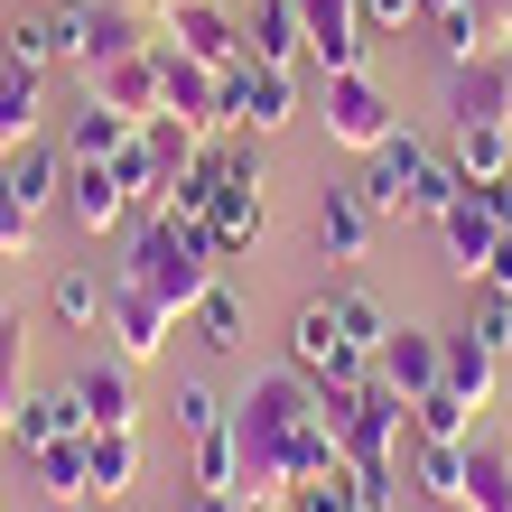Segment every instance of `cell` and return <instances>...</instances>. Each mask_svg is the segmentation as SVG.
<instances>
[{
  "mask_svg": "<svg viewBox=\"0 0 512 512\" xmlns=\"http://www.w3.org/2000/svg\"><path fill=\"white\" fill-rule=\"evenodd\" d=\"M140 485V429H103L94 438V494L112 503V494H131Z\"/></svg>",
  "mask_w": 512,
  "mask_h": 512,
  "instance_id": "cell-32",
  "label": "cell"
},
{
  "mask_svg": "<svg viewBox=\"0 0 512 512\" xmlns=\"http://www.w3.org/2000/svg\"><path fill=\"white\" fill-rule=\"evenodd\" d=\"M410 475H419V494H429V503H457V512H466V447L410 438Z\"/></svg>",
  "mask_w": 512,
  "mask_h": 512,
  "instance_id": "cell-27",
  "label": "cell"
},
{
  "mask_svg": "<svg viewBox=\"0 0 512 512\" xmlns=\"http://www.w3.org/2000/svg\"><path fill=\"white\" fill-rule=\"evenodd\" d=\"M466 336L503 364V354H512V298H494V289H485V298H475V326H466Z\"/></svg>",
  "mask_w": 512,
  "mask_h": 512,
  "instance_id": "cell-44",
  "label": "cell"
},
{
  "mask_svg": "<svg viewBox=\"0 0 512 512\" xmlns=\"http://www.w3.org/2000/svg\"><path fill=\"white\" fill-rule=\"evenodd\" d=\"M103 168H112V187H122L131 205H159V168H149V140H140V131H131L122 149H112Z\"/></svg>",
  "mask_w": 512,
  "mask_h": 512,
  "instance_id": "cell-39",
  "label": "cell"
},
{
  "mask_svg": "<svg viewBox=\"0 0 512 512\" xmlns=\"http://www.w3.org/2000/svg\"><path fill=\"white\" fill-rule=\"evenodd\" d=\"M140 10H149V19H168V10H187V0H140Z\"/></svg>",
  "mask_w": 512,
  "mask_h": 512,
  "instance_id": "cell-53",
  "label": "cell"
},
{
  "mask_svg": "<svg viewBox=\"0 0 512 512\" xmlns=\"http://www.w3.org/2000/svg\"><path fill=\"white\" fill-rule=\"evenodd\" d=\"M373 224H382V215H373L354 187H326V205H317V252H326V261H364V252H373Z\"/></svg>",
  "mask_w": 512,
  "mask_h": 512,
  "instance_id": "cell-20",
  "label": "cell"
},
{
  "mask_svg": "<svg viewBox=\"0 0 512 512\" xmlns=\"http://www.w3.org/2000/svg\"><path fill=\"white\" fill-rule=\"evenodd\" d=\"M391 131H401V112H391V94H382L364 66H354V75H326V140H336V149H364V159H373Z\"/></svg>",
  "mask_w": 512,
  "mask_h": 512,
  "instance_id": "cell-9",
  "label": "cell"
},
{
  "mask_svg": "<svg viewBox=\"0 0 512 512\" xmlns=\"http://www.w3.org/2000/svg\"><path fill=\"white\" fill-rule=\"evenodd\" d=\"M494 373H503V364H494L475 336H447V391H466V401L485 410V401H494Z\"/></svg>",
  "mask_w": 512,
  "mask_h": 512,
  "instance_id": "cell-36",
  "label": "cell"
},
{
  "mask_svg": "<svg viewBox=\"0 0 512 512\" xmlns=\"http://www.w3.org/2000/svg\"><path fill=\"white\" fill-rule=\"evenodd\" d=\"M0 66H19V75H47L56 66V19H10V38H0Z\"/></svg>",
  "mask_w": 512,
  "mask_h": 512,
  "instance_id": "cell-37",
  "label": "cell"
},
{
  "mask_svg": "<svg viewBox=\"0 0 512 512\" xmlns=\"http://www.w3.org/2000/svg\"><path fill=\"white\" fill-rule=\"evenodd\" d=\"M196 494H243V447H233V419L215 438H196Z\"/></svg>",
  "mask_w": 512,
  "mask_h": 512,
  "instance_id": "cell-35",
  "label": "cell"
},
{
  "mask_svg": "<svg viewBox=\"0 0 512 512\" xmlns=\"http://www.w3.org/2000/svg\"><path fill=\"white\" fill-rule=\"evenodd\" d=\"M243 56H261V66H298V56H308V19H298V0H261L252 28H243Z\"/></svg>",
  "mask_w": 512,
  "mask_h": 512,
  "instance_id": "cell-22",
  "label": "cell"
},
{
  "mask_svg": "<svg viewBox=\"0 0 512 512\" xmlns=\"http://www.w3.org/2000/svg\"><path fill=\"white\" fill-rule=\"evenodd\" d=\"M298 122V75L289 66H261V56H233L224 66V131H289Z\"/></svg>",
  "mask_w": 512,
  "mask_h": 512,
  "instance_id": "cell-5",
  "label": "cell"
},
{
  "mask_svg": "<svg viewBox=\"0 0 512 512\" xmlns=\"http://www.w3.org/2000/svg\"><path fill=\"white\" fill-rule=\"evenodd\" d=\"M75 429H84V419H75V391H28L19 419H10V447H19V457H38V447L75 438Z\"/></svg>",
  "mask_w": 512,
  "mask_h": 512,
  "instance_id": "cell-25",
  "label": "cell"
},
{
  "mask_svg": "<svg viewBox=\"0 0 512 512\" xmlns=\"http://www.w3.org/2000/svg\"><path fill=\"white\" fill-rule=\"evenodd\" d=\"M38 131H47V75L0 66V149H28Z\"/></svg>",
  "mask_w": 512,
  "mask_h": 512,
  "instance_id": "cell-26",
  "label": "cell"
},
{
  "mask_svg": "<svg viewBox=\"0 0 512 512\" xmlns=\"http://www.w3.org/2000/svg\"><path fill=\"white\" fill-rule=\"evenodd\" d=\"M196 336L215 345V354H243V345H252V317H243V298H233L224 280H215V289L196 298Z\"/></svg>",
  "mask_w": 512,
  "mask_h": 512,
  "instance_id": "cell-31",
  "label": "cell"
},
{
  "mask_svg": "<svg viewBox=\"0 0 512 512\" xmlns=\"http://www.w3.org/2000/svg\"><path fill=\"white\" fill-rule=\"evenodd\" d=\"M233 447H243V494H270V503H289L308 475L345 466L336 429L317 419V382L298 364L252 373V391L233 401Z\"/></svg>",
  "mask_w": 512,
  "mask_h": 512,
  "instance_id": "cell-1",
  "label": "cell"
},
{
  "mask_svg": "<svg viewBox=\"0 0 512 512\" xmlns=\"http://www.w3.org/2000/svg\"><path fill=\"white\" fill-rule=\"evenodd\" d=\"M19 354H28V317L0 308V391H19Z\"/></svg>",
  "mask_w": 512,
  "mask_h": 512,
  "instance_id": "cell-45",
  "label": "cell"
},
{
  "mask_svg": "<svg viewBox=\"0 0 512 512\" xmlns=\"http://www.w3.org/2000/svg\"><path fill=\"white\" fill-rule=\"evenodd\" d=\"M438 243H447V270H457V280H485V261H494V243H503V224H494L485 205H475V187H466V196L438 215Z\"/></svg>",
  "mask_w": 512,
  "mask_h": 512,
  "instance_id": "cell-17",
  "label": "cell"
},
{
  "mask_svg": "<svg viewBox=\"0 0 512 512\" xmlns=\"http://www.w3.org/2000/svg\"><path fill=\"white\" fill-rule=\"evenodd\" d=\"M447 168H457L466 187L503 177V168H512V122H457V140H447Z\"/></svg>",
  "mask_w": 512,
  "mask_h": 512,
  "instance_id": "cell-24",
  "label": "cell"
},
{
  "mask_svg": "<svg viewBox=\"0 0 512 512\" xmlns=\"http://www.w3.org/2000/svg\"><path fill=\"white\" fill-rule=\"evenodd\" d=\"M66 215H75V224L103 243V233L131 215V196L112 187V168H103V159H66Z\"/></svg>",
  "mask_w": 512,
  "mask_h": 512,
  "instance_id": "cell-18",
  "label": "cell"
},
{
  "mask_svg": "<svg viewBox=\"0 0 512 512\" xmlns=\"http://www.w3.org/2000/svg\"><path fill=\"white\" fill-rule=\"evenodd\" d=\"M419 0H364V28H410Z\"/></svg>",
  "mask_w": 512,
  "mask_h": 512,
  "instance_id": "cell-49",
  "label": "cell"
},
{
  "mask_svg": "<svg viewBox=\"0 0 512 512\" xmlns=\"http://www.w3.org/2000/svg\"><path fill=\"white\" fill-rule=\"evenodd\" d=\"M187 512H280V503H270V494H196Z\"/></svg>",
  "mask_w": 512,
  "mask_h": 512,
  "instance_id": "cell-48",
  "label": "cell"
},
{
  "mask_svg": "<svg viewBox=\"0 0 512 512\" xmlns=\"http://www.w3.org/2000/svg\"><path fill=\"white\" fill-rule=\"evenodd\" d=\"M140 140H149V168H159V205H168V187L205 159V131H196V122H177V112H149Z\"/></svg>",
  "mask_w": 512,
  "mask_h": 512,
  "instance_id": "cell-23",
  "label": "cell"
},
{
  "mask_svg": "<svg viewBox=\"0 0 512 512\" xmlns=\"http://www.w3.org/2000/svg\"><path fill=\"white\" fill-rule=\"evenodd\" d=\"M354 512H401V494H391V475H354Z\"/></svg>",
  "mask_w": 512,
  "mask_h": 512,
  "instance_id": "cell-46",
  "label": "cell"
},
{
  "mask_svg": "<svg viewBox=\"0 0 512 512\" xmlns=\"http://www.w3.org/2000/svg\"><path fill=\"white\" fill-rule=\"evenodd\" d=\"M503 56H512V47H503Z\"/></svg>",
  "mask_w": 512,
  "mask_h": 512,
  "instance_id": "cell-54",
  "label": "cell"
},
{
  "mask_svg": "<svg viewBox=\"0 0 512 512\" xmlns=\"http://www.w3.org/2000/svg\"><path fill=\"white\" fill-rule=\"evenodd\" d=\"M10 419H19V391H0V447H10Z\"/></svg>",
  "mask_w": 512,
  "mask_h": 512,
  "instance_id": "cell-52",
  "label": "cell"
},
{
  "mask_svg": "<svg viewBox=\"0 0 512 512\" xmlns=\"http://www.w3.org/2000/svg\"><path fill=\"white\" fill-rule=\"evenodd\" d=\"M280 512H354V466H326V475H308Z\"/></svg>",
  "mask_w": 512,
  "mask_h": 512,
  "instance_id": "cell-41",
  "label": "cell"
},
{
  "mask_svg": "<svg viewBox=\"0 0 512 512\" xmlns=\"http://www.w3.org/2000/svg\"><path fill=\"white\" fill-rule=\"evenodd\" d=\"M447 122H512V56L503 47L447 66Z\"/></svg>",
  "mask_w": 512,
  "mask_h": 512,
  "instance_id": "cell-12",
  "label": "cell"
},
{
  "mask_svg": "<svg viewBox=\"0 0 512 512\" xmlns=\"http://www.w3.org/2000/svg\"><path fill=\"white\" fill-rule=\"evenodd\" d=\"M410 438H447V447H466L475 438V401H466V391H419V401H410Z\"/></svg>",
  "mask_w": 512,
  "mask_h": 512,
  "instance_id": "cell-28",
  "label": "cell"
},
{
  "mask_svg": "<svg viewBox=\"0 0 512 512\" xmlns=\"http://www.w3.org/2000/svg\"><path fill=\"white\" fill-rule=\"evenodd\" d=\"M401 438H410V401L391 382H364V391H354V410H345V429H336L345 466L354 475H391V466H401Z\"/></svg>",
  "mask_w": 512,
  "mask_h": 512,
  "instance_id": "cell-4",
  "label": "cell"
},
{
  "mask_svg": "<svg viewBox=\"0 0 512 512\" xmlns=\"http://www.w3.org/2000/svg\"><path fill=\"white\" fill-rule=\"evenodd\" d=\"M373 382H391L401 401L438 391V382H447V336H429V326H391L382 354H373Z\"/></svg>",
  "mask_w": 512,
  "mask_h": 512,
  "instance_id": "cell-13",
  "label": "cell"
},
{
  "mask_svg": "<svg viewBox=\"0 0 512 512\" xmlns=\"http://www.w3.org/2000/svg\"><path fill=\"white\" fill-rule=\"evenodd\" d=\"M0 177H10V196L28 205V215H47V205L56 196H66V140H28V149H10V168H0Z\"/></svg>",
  "mask_w": 512,
  "mask_h": 512,
  "instance_id": "cell-19",
  "label": "cell"
},
{
  "mask_svg": "<svg viewBox=\"0 0 512 512\" xmlns=\"http://www.w3.org/2000/svg\"><path fill=\"white\" fill-rule=\"evenodd\" d=\"M28 252H38V215H28L10 196V177H0V261H28Z\"/></svg>",
  "mask_w": 512,
  "mask_h": 512,
  "instance_id": "cell-42",
  "label": "cell"
},
{
  "mask_svg": "<svg viewBox=\"0 0 512 512\" xmlns=\"http://www.w3.org/2000/svg\"><path fill=\"white\" fill-rule=\"evenodd\" d=\"M475 10H485V28H494V38L512 47V0H475Z\"/></svg>",
  "mask_w": 512,
  "mask_h": 512,
  "instance_id": "cell-51",
  "label": "cell"
},
{
  "mask_svg": "<svg viewBox=\"0 0 512 512\" xmlns=\"http://www.w3.org/2000/svg\"><path fill=\"white\" fill-rule=\"evenodd\" d=\"M84 84H94V103H103V112L149 122V112H168V47H149V38H140V47H122V56H103Z\"/></svg>",
  "mask_w": 512,
  "mask_h": 512,
  "instance_id": "cell-8",
  "label": "cell"
},
{
  "mask_svg": "<svg viewBox=\"0 0 512 512\" xmlns=\"http://www.w3.org/2000/svg\"><path fill=\"white\" fill-rule=\"evenodd\" d=\"M298 19H308V66L317 75H354L364 66V47H373L364 0H298Z\"/></svg>",
  "mask_w": 512,
  "mask_h": 512,
  "instance_id": "cell-10",
  "label": "cell"
},
{
  "mask_svg": "<svg viewBox=\"0 0 512 512\" xmlns=\"http://www.w3.org/2000/svg\"><path fill=\"white\" fill-rule=\"evenodd\" d=\"M215 196H224V168H215V140H205V159L168 187V215H196L205 224V215H215Z\"/></svg>",
  "mask_w": 512,
  "mask_h": 512,
  "instance_id": "cell-38",
  "label": "cell"
},
{
  "mask_svg": "<svg viewBox=\"0 0 512 512\" xmlns=\"http://www.w3.org/2000/svg\"><path fill=\"white\" fill-rule=\"evenodd\" d=\"M168 410H177V438H187V447H196V438H215L224 419H233V401H224L215 382H177V401H168Z\"/></svg>",
  "mask_w": 512,
  "mask_h": 512,
  "instance_id": "cell-34",
  "label": "cell"
},
{
  "mask_svg": "<svg viewBox=\"0 0 512 512\" xmlns=\"http://www.w3.org/2000/svg\"><path fill=\"white\" fill-rule=\"evenodd\" d=\"M56 66H84L94 75L103 56H122V47H140V19L122 10V0H56Z\"/></svg>",
  "mask_w": 512,
  "mask_h": 512,
  "instance_id": "cell-6",
  "label": "cell"
},
{
  "mask_svg": "<svg viewBox=\"0 0 512 512\" xmlns=\"http://www.w3.org/2000/svg\"><path fill=\"white\" fill-rule=\"evenodd\" d=\"M466 512H512V457L466 438Z\"/></svg>",
  "mask_w": 512,
  "mask_h": 512,
  "instance_id": "cell-29",
  "label": "cell"
},
{
  "mask_svg": "<svg viewBox=\"0 0 512 512\" xmlns=\"http://www.w3.org/2000/svg\"><path fill=\"white\" fill-rule=\"evenodd\" d=\"M261 233H270L261 187H224V196H215V215H205V243H215V261H243Z\"/></svg>",
  "mask_w": 512,
  "mask_h": 512,
  "instance_id": "cell-21",
  "label": "cell"
},
{
  "mask_svg": "<svg viewBox=\"0 0 512 512\" xmlns=\"http://www.w3.org/2000/svg\"><path fill=\"white\" fill-rule=\"evenodd\" d=\"M103 336H112V354H122V364H159L168 336H177V317L131 280V270H112V280H103Z\"/></svg>",
  "mask_w": 512,
  "mask_h": 512,
  "instance_id": "cell-7",
  "label": "cell"
},
{
  "mask_svg": "<svg viewBox=\"0 0 512 512\" xmlns=\"http://www.w3.org/2000/svg\"><path fill=\"white\" fill-rule=\"evenodd\" d=\"M326 308H336V336H345V345H364V354H382V336H391V317H382V298H373V289H354V280H345V289H326Z\"/></svg>",
  "mask_w": 512,
  "mask_h": 512,
  "instance_id": "cell-30",
  "label": "cell"
},
{
  "mask_svg": "<svg viewBox=\"0 0 512 512\" xmlns=\"http://www.w3.org/2000/svg\"><path fill=\"white\" fill-rule=\"evenodd\" d=\"M475 205H485V215L512 233V168H503V177H485V187H475Z\"/></svg>",
  "mask_w": 512,
  "mask_h": 512,
  "instance_id": "cell-47",
  "label": "cell"
},
{
  "mask_svg": "<svg viewBox=\"0 0 512 512\" xmlns=\"http://www.w3.org/2000/svg\"><path fill=\"white\" fill-rule=\"evenodd\" d=\"M457 196H466V177L447 168V159H429V177H419V187H410V215H429V224H438V215H447V205H457Z\"/></svg>",
  "mask_w": 512,
  "mask_h": 512,
  "instance_id": "cell-43",
  "label": "cell"
},
{
  "mask_svg": "<svg viewBox=\"0 0 512 512\" xmlns=\"http://www.w3.org/2000/svg\"><path fill=\"white\" fill-rule=\"evenodd\" d=\"M159 28H168L177 56H196V66H233V56H243V28H233L215 0H187V10H168Z\"/></svg>",
  "mask_w": 512,
  "mask_h": 512,
  "instance_id": "cell-16",
  "label": "cell"
},
{
  "mask_svg": "<svg viewBox=\"0 0 512 512\" xmlns=\"http://www.w3.org/2000/svg\"><path fill=\"white\" fill-rule=\"evenodd\" d=\"M429 159H438L429 140H410V131H391V140L373 149V168L354 177V196H364L373 215H410V187H419V177H429Z\"/></svg>",
  "mask_w": 512,
  "mask_h": 512,
  "instance_id": "cell-11",
  "label": "cell"
},
{
  "mask_svg": "<svg viewBox=\"0 0 512 512\" xmlns=\"http://www.w3.org/2000/svg\"><path fill=\"white\" fill-rule=\"evenodd\" d=\"M122 270H131L149 298H159L168 317H196V298L215 289V270H224V261H215V243H205V224H196V215H168V205H159V215L140 224V243H131Z\"/></svg>",
  "mask_w": 512,
  "mask_h": 512,
  "instance_id": "cell-2",
  "label": "cell"
},
{
  "mask_svg": "<svg viewBox=\"0 0 512 512\" xmlns=\"http://www.w3.org/2000/svg\"><path fill=\"white\" fill-rule=\"evenodd\" d=\"M66 391H75L84 438H103V429H140V391H131V364H122V354H112V364H84Z\"/></svg>",
  "mask_w": 512,
  "mask_h": 512,
  "instance_id": "cell-14",
  "label": "cell"
},
{
  "mask_svg": "<svg viewBox=\"0 0 512 512\" xmlns=\"http://www.w3.org/2000/svg\"><path fill=\"white\" fill-rule=\"evenodd\" d=\"M28 485H38L56 512H75V503H94V438H56V447H38V457H28Z\"/></svg>",
  "mask_w": 512,
  "mask_h": 512,
  "instance_id": "cell-15",
  "label": "cell"
},
{
  "mask_svg": "<svg viewBox=\"0 0 512 512\" xmlns=\"http://www.w3.org/2000/svg\"><path fill=\"white\" fill-rule=\"evenodd\" d=\"M289 364L317 382V401H354V391L373 382V354L336 336V308H326V298H308V308L289 317Z\"/></svg>",
  "mask_w": 512,
  "mask_h": 512,
  "instance_id": "cell-3",
  "label": "cell"
},
{
  "mask_svg": "<svg viewBox=\"0 0 512 512\" xmlns=\"http://www.w3.org/2000/svg\"><path fill=\"white\" fill-rule=\"evenodd\" d=\"M140 122H122V112H103L94 94H84V112H75V131H66V159H112Z\"/></svg>",
  "mask_w": 512,
  "mask_h": 512,
  "instance_id": "cell-33",
  "label": "cell"
},
{
  "mask_svg": "<svg viewBox=\"0 0 512 512\" xmlns=\"http://www.w3.org/2000/svg\"><path fill=\"white\" fill-rule=\"evenodd\" d=\"M475 289H494V298H512V233L494 243V261H485V280H475Z\"/></svg>",
  "mask_w": 512,
  "mask_h": 512,
  "instance_id": "cell-50",
  "label": "cell"
},
{
  "mask_svg": "<svg viewBox=\"0 0 512 512\" xmlns=\"http://www.w3.org/2000/svg\"><path fill=\"white\" fill-rule=\"evenodd\" d=\"M47 308L66 326H103V280H94V270H66V280L47 289Z\"/></svg>",
  "mask_w": 512,
  "mask_h": 512,
  "instance_id": "cell-40",
  "label": "cell"
}]
</instances>
